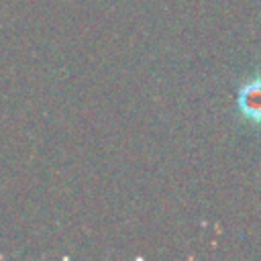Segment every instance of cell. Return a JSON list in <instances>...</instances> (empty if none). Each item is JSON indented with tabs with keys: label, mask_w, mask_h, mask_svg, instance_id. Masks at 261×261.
<instances>
[{
	"label": "cell",
	"mask_w": 261,
	"mask_h": 261,
	"mask_svg": "<svg viewBox=\"0 0 261 261\" xmlns=\"http://www.w3.org/2000/svg\"><path fill=\"white\" fill-rule=\"evenodd\" d=\"M245 106L249 112H255V114L261 112V88H249L247 98H245Z\"/></svg>",
	"instance_id": "6da1fadb"
}]
</instances>
